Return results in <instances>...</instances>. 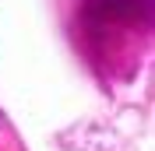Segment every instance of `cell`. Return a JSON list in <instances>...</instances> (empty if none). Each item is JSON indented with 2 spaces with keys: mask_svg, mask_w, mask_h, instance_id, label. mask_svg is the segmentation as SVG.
I'll return each mask as SVG.
<instances>
[]
</instances>
